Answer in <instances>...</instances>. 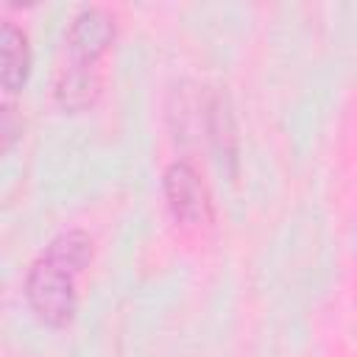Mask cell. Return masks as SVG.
<instances>
[{"label": "cell", "mask_w": 357, "mask_h": 357, "mask_svg": "<svg viewBox=\"0 0 357 357\" xmlns=\"http://www.w3.org/2000/svg\"><path fill=\"white\" fill-rule=\"evenodd\" d=\"M92 259V240L81 229L56 234L25 279V298L39 321L50 326L70 324L78 304V276Z\"/></svg>", "instance_id": "1"}, {"label": "cell", "mask_w": 357, "mask_h": 357, "mask_svg": "<svg viewBox=\"0 0 357 357\" xmlns=\"http://www.w3.org/2000/svg\"><path fill=\"white\" fill-rule=\"evenodd\" d=\"M165 195H167V204H170L173 215L181 223H206L212 218L206 187L201 184L198 173L184 162H176V165L167 167Z\"/></svg>", "instance_id": "2"}, {"label": "cell", "mask_w": 357, "mask_h": 357, "mask_svg": "<svg viewBox=\"0 0 357 357\" xmlns=\"http://www.w3.org/2000/svg\"><path fill=\"white\" fill-rule=\"evenodd\" d=\"M112 39H114V17L98 6L84 8L70 22V31H67V45L75 59V67L92 70V64L112 45Z\"/></svg>", "instance_id": "3"}, {"label": "cell", "mask_w": 357, "mask_h": 357, "mask_svg": "<svg viewBox=\"0 0 357 357\" xmlns=\"http://www.w3.org/2000/svg\"><path fill=\"white\" fill-rule=\"evenodd\" d=\"M0 50H3V89L6 95H14L22 89L28 70H31V47H28V36L11 22H3L0 31Z\"/></svg>", "instance_id": "4"}]
</instances>
